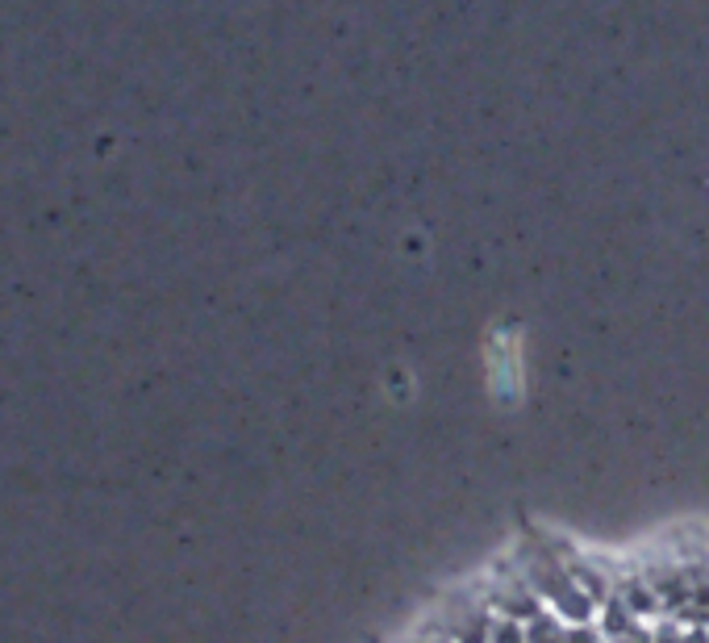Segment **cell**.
Listing matches in <instances>:
<instances>
[{
    "label": "cell",
    "mask_w": 709,
    "mask_h": 643,
    "mask_svg": "<svg viewBox=\"0 0 709 643\" xmlns=\"http://www.w3.org/2000/svg\"><path fill=\"white\" fill-rule=\"evenodd\" d=\"M489 643H526V627H521V622H514V619H496Z\"/></svg>",
    "instance_id": "1"
}]
</instances>
